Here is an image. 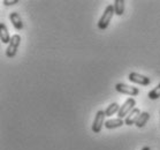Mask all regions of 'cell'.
I'll return each mask as SVG.
<instances>
[{
    "label": "cell",
    "mask_w": 160,
    "mask_h": 150,
    "mask_svg": "<svg viewBox=\"0 0 160 150\" xmlns=\"http://www.w3.org/2000/svg\"><path fill=\"white\" fill-rule=\"evenodd\" d=\"M115 14V12H114V6L113 5H108L107 7L105 8V11L102 13V18H99L98 21V28L100 30H105L107 29V27H108L109 22H111V20H112L113 15Z\"/></svg>",
    "instance_id": "cell-1"
},
{
    "label": "cell",
    "mask_w": 160,
    "mask_h": 150,
    "mask_svg": "<svg viewBox=\"0 0 160 150\" xmlns=\"http://www.w3.org/2000/svg\"><path fill=\"white\" fill-rule=\"evenodd\" d=\"M21 44V36L20 35H13L12 39L6 49V55L8 58H14L18 52V48Z\"/></svg>",
    "instance_id": "cell-2"
},
{
    "label": "cell",
    "mask_w": 160,
    "mask_h": 150,
    "mask_svg": "<svg viewBox=\"0 0 160 150\" xmlns=\"http://www.w3.org/2000/svg\"><path fill=\"white\" fill-rule=\"evenodd\" d=\"M135 105H136V101H135L132 97H129L128 99H126V102L123 103V105L120 106V110H119L118 117L120 118V119H123V117L128 116L131 111L134 110Z\"/></svg>",
    "instance_id": "cell-3"
},
{
    "label": "cell",
    "mask_w": 160,
    "mask_h": 150,
    "mask_svg": "<svg viewBox=\"0 0 160 150\" xmlns=\"http://www.w3.org/2000/svg\"><path fill=\"white\" fill-rule=\"evenodd\" d=\"M115 90L120 94H123V95H129V96H137L139 94L138 88L136 87H132V85H129V84L126 83H117L115 84Z\"/></svg>",
    "instance_id": "cell-4"
},
{
    "label": "cell",
    "mask_w": 160,
    "mask_h": 150,
    "mask_svg": "<svg viewBox=\"0 0 160 150\" xmlns=\"http://www.w3.org/2000/svg\"><path fill=\"white\" fill-rule=\"evenodd\" d=\"M105 111L99 110L97 113H96V117L93 119V122H92V132L93 133H99L102 131V126H104V122H105Z\"/></svg>",
    "instance_id": "cell-5"
},
{
    "label": "cell",
    "mask_w": 160,
    "mask_h": 150,
    "mask_svg": "<svg viewBox=\"0 0 160 150\" xmlns=\"http://www.w3.org/2000/svg\"><path fill=\"white\" fill-rule=\"evenodd\" d=\"M128 79L132 83H137V84H141V85H149L151 83V79L150 77L145 76V75H142V74L139 73H136V72H132V73L129 74Z\"/></svg>",
    "instance_id": "cell-6"
},
{
    "label": "cell",
    "mask_w": 160,
    "mask_h": 150,
    "mask_svg": "<svg viewBox=\"0 0 160 150\" xmlns=\"http://www.w3.org/2000/svg\"><path fill=\"white\" fill-rule=\"evenodd\" d=\"M141 110L137 109V107H135L134 110L131 111L130 113L128 114L126 119H124V125H127V126H132V125H136L137 120H138L139 116H141Z\"/></svg>",
    "instance_id": "cell-7"
},
{
    "label": "cell",
    "mask_w": 160,
    "mask_h": 150,
    "mask_svg": "<svg viewBox=\"0 0 160 150\" xmlns=\"http://www.w3.org/2000/svg\"><path fill=\"white\" fill-rule=\"evenodd\" d=\"M9 20H11L12 24L16 30H22L23 29V22H22L21 16L16 13V12H12L9 14Z\"/></svg>",
    "instance_id": "cell-8"
},
{
    "label": "cell",
    "mask_w": 160,
    "mask_h": 150,
    "mask_svg": "<svg viewBox=\"0 0 160 150\" xmlns=\"http://www.w3.org/2000/svg\"><path fill=\"white\" fill-rule=\"evenodd\" d=\"M12 37L9 36L8 29L5 23H0V40L2 44H9Z\"/></svg>",
    "instance_id": "cell-9"
},
{
    "label": "cell",
    "mask_w": 160,
    "mask_h": 150,
    "mask_svg": "<svg viewBox=\"0 0 160 150\" xmlns=\"http://www.w3.org/2000/svg\"><path fill=\"white\" fill-rule=\"evenodd\" d=\"M124 122L120 118H114V119H108L105 121V127L107 129H114V128H119L123 126Z\"/></svg>",
    "instance_id": "cell-10"
},
{
    "label": "cell",
    "mask_w": 160,
    "mask_h": 150,
    "mask_svg": "<svg viewBox=\"0 0 160 150\" xmlns=\"http://www.w3.org/2000/svg\"><path fill=\"white\" fill-rule=\"evenodd\" d=\"M119 110H120V105L118 103H111L105 110V114L106 117H112L115 113H119Z\"/></svg>",
    "instance_id": "cell-11"
},
{
    "label": "cell",
    "mask_w": 160,
    "mask_h": 150,
    "mask_svg": "<svg viewBox=\"0 0 160 150\" xmlns=\"http://www.w3.org/2000/svg\"><path fill=\"white\" fill-rule=\"evenodd\" d=\"M124 0H115L114 1V12H115V15L118 16H121V15L123 14L124 12Z\"/></svg>",
    "instance_id": "cell-12"
},
{
    "label": "cell",
    "mask_w": 160,
    "mask_h": 150,
    "mask_svg": "<svg viewBox=\"0 0 160 150\" xmlns=\"http://www.w3.org/2000/svg\"><path fill=\"white\" fill-rule=\"evenodd\" d=\"M149 119H150L149 112H142L138 118V120H137V122H136V126L138 128H143L146 125V122L149 121Z\"/></svg>",
    "instance_id": "cell-13"
},
{
    "label": "cell",
    "mask_w": 160,
    "mask_h": 150,
    "mask_svg": "<svg viewBox=\"0 0 160 150\" xmlns=\"http://www.w3.org/2000/svg\"><path fill=\"white\" fill-rule=\"evenodd\" d=\"M148 97H149L150 99H152V101H156V99L159 98L160 97V83L157 85L156 88L152 89V90L148 94Z\"/></svg>",
    "instance_id": "cell-14"
},
{
    "label": "cell",
    "mask_w": 160,
    "mask_h": 150,
    "mask_svg": "<svg viewBox=\"0 0 160 150\" xmlns=\"http://www.w3.org/2000/svg\"><path fill=\"white\" fill-rule=\"evenodd\" d=\"M5 6H12V5H16L18 3V0H2L1 1Z\"/></svg>",
    "instance_id": "cell-15"
},
{
    "label": "cell",
    "mask_w": 160,
    "mask_h": 150,
    "mask_svg": "<svg viewBox=\"0 0 160 150\" xmlns=\"http://www.w3.org/2000/svg\"><path fill=\"white\" fill-rule=\"evenodd\" d=\"M142 150H151L149 148V147H144V148H142Z\"/></svg>",
    "instance_id": "cell-16"
}]
</instances>
